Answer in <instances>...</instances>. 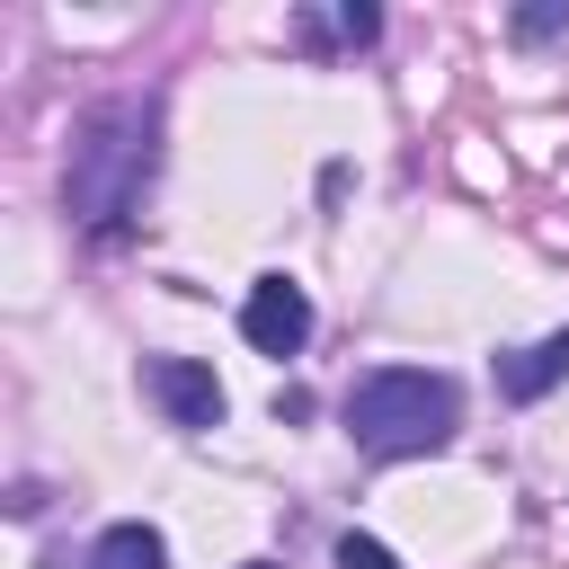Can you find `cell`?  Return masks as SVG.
<instances>
[{
	"label": "cell",
	"instance_id": "5",
	"mask_svg": "<svg viewBox=\"0 0 569 569\" xmlns=\"http://www.w3.org/2000/svg\"><path fill=\"white\" fill-rule=\"evenodd\" d=\"M569 382V329H551V338H533V347H507L498 356V400H542V391H560Z\"/></svg>",
	"mask_w": 569,
	"mask_h": 569
},
{
	"label": "cell",
	"instance_id": "1",
	"mask_svg": "<svg viewBox=\"0 0 569 569\" xmlns=\"http://www.w3.org/2000/svg\"><path fill=\"white\" fill-rule=\"evenodd\" d=\"M160 124H169L160 89H124V98H98L80 116L71 160H62L71 231H89V240H124L133 231V213H142V196L160 178Z\"/></svg>",
	"mask_w": 569,
	"mask_h": 569
},
{
	"label": "cell",
	"instance_id": "11",
	"mask_svg": "<svg viewBox=\"0 0 569 569\" xmlns=\"http://www.w3.org/2000/svg\"><path fill=\"white\" fill-rule=\"evenodd\" d=\"M249 569H276V560H249Z\"/></svg>",
	"mask_w": 569,
	"mask_h": 569
},
{
	"label": "cell",
	"instance_id": "4",
	"mask_svg": "<svg viewBox=\"0 0 569 569\" xmlns=\"http://www.w3.org/2000/svg\"><path fill=\"white\" fill-rule=\"evenodd\" d=\"M240 338L258 347V356H302L311 347V293L284 276V267H267L258 284H249V302H240Z\"/></svg>",
	"mask_w": 569,
	"mask_h": 569
},
{
	"label": "cell",
	"instance_id": "9",
	"mask_svg": "<svg viewBox=\"0 0 569 569\" xmlns=\"http://www.w3.org/2000/svg\"><path fill=\"white\" fill-rule=\"evenodd\" d=\"M329 569H400V551H391V542H373V533H338Z\"/></svg>",
	"mask_w": 569,
	"mask_h": 569
},
{
	"label": "cell",
	"instance_id": "7",
	"mask_svg": "<svg viewBox=\"0 0 569 569\" xmlns=\"http://www.w3.org/2000/svg\"><path fill=\"white\" fill-rule=\"evenodd\" d=\"M382 36V9H365V0H347V9H293V44L302 53H329V44H373Z\"/></svg>",
	"mask_w": 569,
	"mask_h": 569
},
{
	"label": "cell",
	"instance_id": "8",
	"mask_svg": "<svg viewBox=\"0 0 569 569\" xmlns=\"http://www.w3.org/2000/svg\"><path fill=\"white\" fill-rule=\"evenodd\" d=\"M507 44H525V53L569 44V0H525V9H507Z\"/></svg>",
	"mask_w": 569,
	"mask_h": 569
},
{
	"label": "cell",
	"instance_id": "6",
	"mask_svg": "<svg viewBox=\"0 0 569 569\" xmlns=\"http://www.w3.org/2000/svg\"><path fill=\"white\" fill-rule=\"evenodd\" d=\"M89 569H169V533L142 525V516H116V525L89 542Z\"/></svg>",
	"mask_w": 569,
	"mask_h": 569
},
{
	"label": "cell",
	"instance_id": "10",
	"mask_svg": "<svg viewBox=\"0 0 569 569\" xmlns=\"http://www.w3.org/2000/svg\"><path fill=\"white\" fill-rule=\"evenodd\" d=\"M9 516H44V480H18L9 489Z\"/></svg>",
	"mask_w": 569,
	"mask_h": 569
},
{
	"label": "cell",
	"instance_id": "3",
	"mask_svg": "<svg viewBox=\"0 0 569 569\" xmlns=\"http://www.w3.org/2000/svg\"><path fill=\"white\" fill-rule=\"evenodd\" d=\"M142 391H151V409H160L169 427H187V436H213L222 409H231V391H222L213 365H196V356H142Z\"/></svg>",
	"mask_w": 569,
	"mask_h": 569
},
{
	"label": "cell",
	"instance_id": "2",
	"mask_svg": "<svg viewBox=\"0 0 569 569\" xmlns=\"http://www.w3.org/2000/svg\"><path fill=\"white\" fill-rule=\"evenodd\" d=\"M338 418H347V445L365 462H418V453H445L453 445L462 382L453 373H427V365H373V373L347 382Z\"/></svg>",
	"mask_w": 569,
	"mask_h": 569
}]
</instances>
